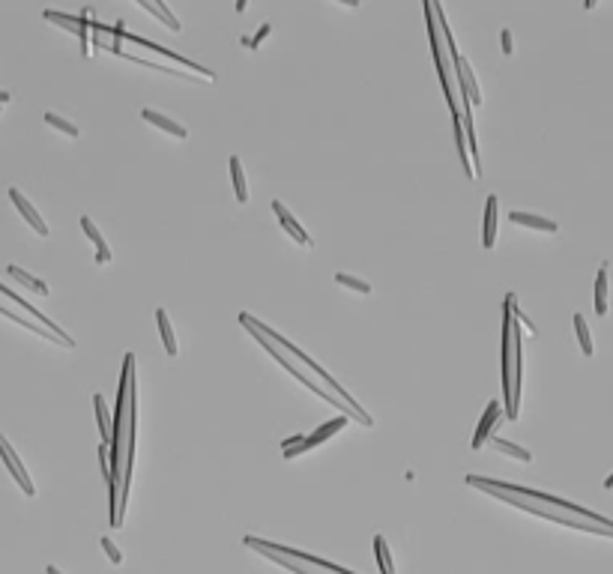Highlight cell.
Here are the masks:
<instances>
[{"mask_svg": "<svg viewBox=\"0 0 613 574\" xmlns=\"http://www.w3.org/2000/svg\"><path fill=\"white\" fill-rule=\"evenodd\" d=\"M239 317H243V320H248V324H251V326H255V329L260 332V335H266L269 341H276V344H278V347H285V350H287V353H290V356H296V359H303V362H305V365H308L311 371H315V374H317L320 380H326V383H329V386H333V389H335V398H341V401H344V404H347L350 410H353V413H356V419H359V422H363V425H374V419H371V416H368V413H365L363 407H359V401H356L353 395H350V392H344V386H341V383H335V377H333V374H329V371H326V368H320V365H317V362H315V359H311V356L305 353V350H299V347L294 344V341H287V335H281V332H273V329H269L266 324H260V320H255V317H251V314H248V311H243V314H239Z\"/></svg>", "mask_w": 613, "mask_h": 574, "instance_id": "6da1fadb", "label": "cell"}, {"mask_svg": "<svg viewBox=\"0 0 613 574\" xmlns=\"http://www.w3.org/2000/svg\"><path fill=\"white\" fill-rule=\"evenodd\" d=\"M239 324H243V326H248V332H251V335H255V338L260 341V344H264V347L269 350V353H273V356H276V359H278V362H281V365H285V368H287V371H290V374H294L296 380H303V383H305V386H308V389H315V392H317V395H320V398H326V401H329V404H333V407H341V410H344V416H347V419H350V416H353V419H356V413H353V410H350V407L344 404V401H341V398H335V395H329V392H326V389H320V386H317V383H315V380H311V377H305V371H303V368H299V365H296V362H294V359H290V356H285V353H281V347L276 344V341H269L266 335H260V332H257L255 326H251V324H248V320H243V317H239Z\"/></svg>", "mask_w": 613, "mask_h": 574, "instance_id": "7a4b0ae2", "label": "cell"}, {"mask_svg": "<svg viewBox=\"0 0 613 574\" xmlns=\"http://www.w3.org/2000/svg\"><path fill=\"white\" fill-rule=\"evenodd\" d=\"M246 545H248V548H255V550H273V553H281V557L296 559V562H303V566H311V568H317V571H329V574H353V571H347V568L335 566V562L315 557V553H305V550H296V548H285V545H276V541H266V539L246 536Z\"/></svg>", "mask_w": 613, "mask_h": 574, "instance_id": "3957f363", "label": "cell"}, {"mask_svg": "<svg viewBox=\"0 0 613 574\" xmlns=\"http://www.w3.org/2000/svg\"><path fill=\"white\" fill-rule=\"evenodd\" d=\"M108 36H111V39H129V42H138V45L150 48V51H159V54H165V57H170V60H177V63L189 66V69H192V72H198L200 78H209V81H216V72H209L207 66H200V63H195V60H189V57L177 54V51H170V48H165V45H159V42H150V39H144V36L132 33V30H126V24H123V22H117V24L111 27V33H108Z\"/></svg>", "mask_w": 613, "mask_h": 574, "instance_id": "277c9868", "label": "cell"}, {"mask_svg": "<svg viewBox=\"0 0 613 574\" xmlns=\"http://www.w3.org/2000/svg\"><path fill=\"white\" fill-rule=\"evenodd\" d=\"M0 294H3V296H9V299H13V302H18V305H22L24 311H30V314H33V317H36V324H39V326H42V329H48V332H51V335H54V341H57V344H66V347H75V338H72V335H69V332H66L63 326H57V324H54V320H48V317L42 314V311H36V308H33V305H30V302H27L24 296H18V294H15V290H13V287H6V285H3V281H0Z\"/></svg>", "mask_w": 613, "mask_h": 574, "instance_id": "5b68a950", "label": "cell"}, {"mask_svg": "<svg viewBox=\"0 0 613 574\" xmlns=\"http://www.w3.org/2000/svg\"><path fill=\"white\" fill-rule=\"evenodd\" d=\"M347 425V416L344 413H341V416H335V419H329V422H324V425H320L315 434H308V437H303L296 443V446H290V449H285V458H296V455H303L305 449H311L315 446V443H320L324 437H329V434H335L338 428H344Z\"/></svg>", "mask_w": 613, "mask_h": 574, "instance_id": "8992f818", "label": "cell"}, {"mask_svg": "<svg viewBox=\"0 0 613 574\" xmlns=\"http://www.w3.org/2000/svg\"><path fill=\"white\" fill-rule=\"evenodd\" d=\"M0 458H3V461H6V467L13 470V476L18 479V485H22V491L33 497V493H36V485H33V481H30V472H27V467L22 464V458L15 455V449L9 446L3 434H0Z\"/></svg>", "mask_w": 613, "mask_h": 574, "instance_id": "52a82bcc", "label": "cell"}, {"mask_svg": "<svg viewBox=\"0 0 613 574\" xmlns=\"http://www.w3.org/2000/svg\"><path fill=\"white\" fill-rule=\"evenodd\" d=\"M9 198H13V204H15L18 209H22V216H24V218L30 221V225H33V228H36V230H39V234H42V237H48V221H45L42 216L36 213V207L30 204V200H27V198H24V195H22V191H18L15 186L9 189Z\"/></svg>", "mask_w": 613, "mask_h": 574, "instance_id": "ba28073f", "label": "cell"}, {"mask_svg": "<svg viewBox=\"0 0 613 574\" xmlns=\"http://www.w3.org/2000/svg\"><path fill=\"white\" fill-rule=\"evenodd\" d=\"M273 209H276V216H278V221H281V225H285V228L290 230V234H294V237L299 239V243H303V246H315V239H311V234H308V230H305L303 225H299V221H296L294 216H290V213H287V207H285V204H281V200H278V198L273 200Z\"/></svg>", "mask_w": 613, "mask_h": 574, "instance_id": "9c48e42d", "label": "cell"}, {"mask_svg": "<svg viewBox=\"0 0 613 574\" xmlns=\"http://www.w3.org/2000/svg\"><path fill=\"white\" fill-rule=\"evenodd\" d=\"M500 407H502V404H497V398L485 407V416L479 419V431L473 434V446H481V443H485V440L491 437V431H494V422L502 416V410H500Z\"/></svg>", "mask_w": 613, "mask_h": 574, "instance_id": "30bf717a", "label": "cell"}, {"mask_svg": "<svg viewBox=\"0 0 613 574\" xmlns=\"http://www.w3.org/2000/svg\"><path fill=\"white\" fill-rule=\"evenodd\" d=\"M509 218L515 221V225H527V228H539V230H548V234H557L559 225L554 218H545V216H532V213H520V209H515V213H509Z\"/></svg>", "mask_w": 613, "mask_h": 574, "instance_id": "8fae6325", "label": "cell"}, {"mask_svg": "<svg viewBox=\"0 0 613 574\" xmlns=\"http://www.w3.org/2000/svg\"><path fill=\"white\" fill-rule=\"evenodd\" d=\"M81 228L87 230V237L93 239V246H96V260H99V264H102V260H111V257H114V251L108 248L105 237L99 234V228L93 225V221H90V216H81Z\"/></svg>", "mask_w": 613, "mask_h": 574, "instance_id": "7c38bea8", "label": "cell"}, {"mask_svg": "<svg viewBox=\"0 0 613 574\" xmlns=\"http://www.w3.org/2000/svg\"><path fill=\"white\" fill-rule=\"evenodd\" d=\"M141 117L150 120L153 126L168 129L170 135H180V138H186V135H189V132H186V126H180L177 120H170V117H165V114H159V111H153V108H144V111H141Z\"/></svg>", "mask_w": 613, "mask_h": 574, "instance_id": "4fadbf2b", "label": "cell"}, {"mask_svg": "<svg viewBox=\"0 0 613 574\" xmlns=\"http://www.w3.org/2000/svg\"><path fill=\"white\" fill-rule=\"evenodd\" d=\"M494 237H497V195H488L485 204V248H494Z\"/></svg>", "mask_w": 613, "mask_h": 574, "instance_id": "5bb4252c", "label": "cell"}, {"mask_svg": "<svg viewBox=\"0 0 613 574\" xmlns=\"http://www.w3.org/2000/svg\"><path fill=\"white\" fill-rule=\"evenodd\" d=\"M156 324H159V332H162V344H165V350L170 356L177 353V338H174V326H170V320H168V311L165 308H156Z\"/></svg>", "mask_w": 613, "mask_h": 574, "instance_id": "9a60e30c", "label": "cell"}, {"mask_svg": "<svg viewBox=\"0 0 613 574\" xmlns=\"http://www.w3.org/2000/svg\"><path fill=\"white\" fill-rule=\"evenodd\" d=\"M230 177H234L237 200H239V204H246V200H248V183H246V174H243V162H239V156H230Z\"/></svg>", "mask_w": 613, "mask_h": 574, "instance_id": "2e32d148", "label": "cell"}, {"mask_svg": "<svg viewBox=\"0 0 613 574\" xmlns=\"http://www.w3.org/2000/svg\"><path fill=\"white\" fill-rule=\"evenodd\" d=\"M596 311L598 314L607 311V264H601L596 276Z\"/></svg>", "mask_w": 613, "mask_h": 574, "instance_id": "e0dca14e", "label": "cell"}, {"mask_svg": "<svg viewBox=\"0 0 613 574\" xmlns=\"http://www.w3.org/2000/svg\"><path fill=\"white\" fill-rule=\"evenodd\" d=\"M138 3L144 6V9H150V13H156V15L162 18V22H165V24H168L170 30H180V22H177V15H174V13H170V9H168V3H156V0H138Z\"/></svg>", "mask_w": 613, "mask_h": 574, "instance_id": "ac0fdd59", "label": "cell"}, {"mask_svg": "<svg viewBox=\"0 0 613 574\" xmlns=\"http://www.w3.org/2000/svg\"><path fill=\"white\" fill-rule=\"evenodd\" d=\"M9 276H13V278H18V281H22V285H27V287H33V290H36V294H42V296H48V285H45V281H42V278H33V276H30V273H24V269H22V266H15V264H9Z\"/></svg>", "mask_w": 613, "mask_h": 574, "instance_id": "d6986e66", "label": "cell"}, {"mask_svg": "<svg viewBox=\"0 0 613 574\" xmlns=\"http://www.w3.org/2000/svg\"><path fill=\"white\" fill-rule=\"evenodd\" d=\"M93 404H96V419H99V428H102V440L105 443H111V419H108V407H105V398L99 395H93Z\"/></svg>", "mask_w": 613, "mask_h": 574, "instance_id": "ffe728a7", "label": "cell"}, {"mask_svg": "<svg viewBox=\"0 0 613 574\" xmlns=\"http://www.w3.org/2000/svg\"><path fill=\"white\" fill-rule=\"evenodd\" d=\"M575 332H578V341H580V350H584V353H587V356H592V350H596V347H592V335H589V326H587V317H584V314H580V311H578V314H575Z\"/></svg>", "mask_w": 613, "mask_h": 574, "instance_id": "44dd1931", "label": "cell"}, {"mask_svg": "<svg viewBox=\"0 0 613 574\" xmlns=\"http://www.w3.org/2000/svg\"><path fill=\"white\" fill-rule=\"evenodd\" d=\"M42 120H45V123H51L54 129H60V132L72 135V138H78V135H81V129H78V126L72 123V120L60 117V114H54V111H45V114H42Z\"/></svg>", "mask_w": 613, "mask_h": 574, "instance_id": "7402d4cb", "label": "cell"}, {"mask_svg": "<svg viewBox=\"0 0 613 574\" xmlns=\"http://www.w3.org/2000/svg\"><path fill=\"white\" fill-rule=\"evenodd\" d=\"M374 553H377V562H380V571L383 574H392L395 566H392V553H389V545L383 536H374Z\"/></svg>", "mask_w": 613, "mask_h": 574, "instance_id": "603a6c76", "label": "cell"}, {"mask_svg": "<svg viewBox=\"0 0 613 574\" xmlns=\"http://www.w3.org/2000/svg\"><path fill=\"white\" fill-rule=\"evenodd\" d=\"M494 446H497L500 452H506V455L520 458V461H530V458H532L524 446H515V443H509V440H502V437H494Z\"/></svg>", "mask_w": 613, "mask_h": 574, "instance_id": "cb8c5ba5", "label": "cell"}, {"mask_svg": "<svg viewBox=\"0 0 613 574\" xmlns=\"http://www.w3.org/2000/svg\"><path fill=\"white\" fill-rule=\"evenodd\" d=\"M335 281H338V285H347V287L359 290V294H371V285H368V281L356 278V276H350V273H338V276H335Z\"/></svg>", "mask_w": 613, "mask_h": 574, "instance_id": "d4e9b609", "label": "cell"}, {"mask_svg": "<svg viewBox=\"0 0 613 574\" xmlns=\"http://www.w3.org/2000/svg\"><path fill=\"white\" fill-rule=\"evenodd\" d=\"M102 548H105L108 559H111L114 566H120V562H123V550H120V548L114 545V539H111V536H102Z\"/></svg>", "mask_w": 613, "mask_h": 574, "instance_id": "484cf974", "label": "cell"}, {"mask_svg": "<svg viewBox=\"0 0 613 574\" xmlns=\"http://www.w3.org/2000/svg\"><path fill=\"white\" fill-rule=\"evenodd\" d=\"M269 33H273V24H260L255 36H243V45H251V48H257V45L264 42V39H266Z\"/></svg>", "mask_w": 613, "mask_h": 574, "instance_id": "4316f807", "label": "cell"}, {"mask_svg": "<svg viewBox=\"0 0 613 574\" xmlns=\"http://www.w3.org/2000/svg\"><path fill=\"white\" fill-rule=\"evenodd\" d=\"M500 42H502V54H511V51H515V42H511V30H509V27L500 30Z\"/></svg>", "mask_w": 613, "mask_h": 574, "instance_id": "83f0119b", "label": "cell"}, {"mask_svg": "<svg viewBox=\"0 0 613 574\" xmlns=\"http://www.w3.org/2000/svg\"><path fill=\"white\" fill-rule=\"evenodd\" d=\"M9 99H13V96H9L6 90H0V108H3V105H9Z\"/></svg>", "mask_w": 613, "mask_h": 574, "instance_id": "f1b7e54d", "label": "cell"}, {"mask_svg": "<svg viewBox=\"0 0 613 574\" xmlns=\"http://www.w3.org/2000/svg\"><path fill=\"white\" fill-rule=\"evenodd\" d=\"M45 574H63V571H60L57 566H45Z\"/></svg>", "mask_w": 613, "mask_h": 574, "instance_id": "f546056e", "label": "cell"}, {"mask_svg": "<svg viewBox=\"0 0 613 574\" xmlns=\"http://www.w3.org/2000/svg\"><path fill=\"white\" fill-rule=\"evenodd\" d=\"M605 488H607V491H610V488H613V472H610V476H607V479H605Z\"/></svg>", "mask_w": 613, "mask_h": 574, "instance_id": "4dcf8cb0", "label": "cell"}]
</instances>
